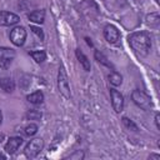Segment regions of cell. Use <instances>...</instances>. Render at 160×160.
I'll use <instances>...</instances> for the list:
<instances>
[{
  "label": "cell",
  "mask_w": 160,
  "mask_h": 160,
  "mask_svg": "<svg viewBox=\"0 0 160 160\" xmlns=\"http://www.w3.org/2000/svg\"><path fill=\"white\" fill-rule=\"evenodd\" d=\"M155 2H159V0H155Z\"/></svg>",
  "instance_id": "83f0119b"
},
{
  "label": "cell",
  "mask_w": 160,
  "mask_h": 160,
  "mask_svg": "<svg viewBox=\"0 0 160 160\" xmlns=\"http://www.w3.org/2000/svg\"><path fill=\"white\" fill-rule=\"evenodd\" d=\"M58 88L60 94L65 98V99H70L71 98V92H70V85H69V80H68V75L65 72L64 66L61 65L58 72Z\"/></svg>",
  "instance_id": "7a4b0ae2"
},
{
  "label": "cell",
  "mask_w": 160,
  "mask_h": 160,
  "mask_svg": "<svg viewBox=\"0 0 160 160\" xmlns=\"http://www.w3.org/2000/svg\"><path fill=\"white\" fill-rule=\"evenodd\" d=\"M30 56L36 61V62H42L46 59V54L42 50H38V51H30Z\"/></svg>",
  "instance_id": "ac0fdd59"
},
{
  "label": "cell",
  "mask_w": 160,
  "mask_h": 160,
  "mask_svg": "<svg viewBox=\"0 0 160 160\" xmlns=\"http://www.w3.org/2000/svg\"><path fill=\"white\" fill-rule=\"evenodd\" d=\"M42 148H44V140L41 138H35V139H32L28 142V145L25 146L24 154H25L26 158L32 159L42 150Z\"/></svg>",
  "instance_id": "277c9868"
},
{
  "label": "cell",
  "mask_w": 160,
  "mask_h": 160,
  "mask_svg": "<svg viewBox=\"0 0 160 160\" xmlns=\"http://www.w3.org/2000/svg\"><path fill=\"white\" fill-rule=\"evenodd\" d=\"M109 81H110L111 85L119 86V85H121V82H122V78H121V75H120L119 72L112 71V72L109 75Z\"/></svg>",
  "instance_id": "2e32d148"
},
{
  "label": "cell",
  "mask_w": 160,
  "mask_h": 160,
  "mask_svg": "<svg viewBox=\"0 0 160 160\" xmlns=\"http://www.w3.org/2000/svg\"><path fill=\"white\" fill-rule=\"evenodd\" d=\"M0 159H1V160H5V159H6V155H4L2 152H0Z\"/></svg>",
  "instance_id": "484cf974"
},
{
  "label": "cell",
  "mask_w": 160,
  "mask_h": 160,
  "mask_svg": "<svg viewBox=\"0 0 160 160\" xmlns=\"http://www.w3.org/2000/svg\"><path fill=\"white\" fill-rule=\"evenodd\" d=\"M21 144H22V138H20V136H11L8 140L6 145H5V151L8 154L12 155V154H15L18 151V149L20 148Z\"/></svg>",
  "instance_id": "30bf717a"
},
{
  "label": "cell",
  "mask_w": 160,
  "mask_h": 160,
  "mask_svg": "<svg viewBox=\"0 0 160 160\" xmlns=\"http://www.w3.org/2000/svg\"><path fill=\"white\" fill-rule=\"evenodd\" d=\"M30 30L35 34V35H38V38L40 39V40H44V32H42V30L40 29V28H38V26H30Z\"/></svg>",
  "instance_id": "7402d4cb"
},
{
  "label": "cell",
  "mask_w": 160,
  "mask_h": 160,
  "mask_svg": "<svg viewBox=\"0 0 160 160\" xmlns=\"http://www.w3.org/2000/svg\"><path fill=\"white\" fill-rule=\"evenodd\" d=\"M2 122V112H1V110H0V124Z\"/></svg>",
  "instance_id": "4316f807"
},
{
  "label": "cell",
  "mask_w": 160,
  "mask_h": 160,
  "mask_svg": "<svg viewBox=\"0 0 160 160\" xmlns=\"http://www.w3.org/2000/svg\"><path fill=\"white\" fill-rule=\"evenodd\" d=\"M159 118H160V115H159V112H156V114H155V124H156V128H158V129H160V124H159Z\"/></svg>",
  "instance_id": "cb8c5ba5"
},
{
  "label": "cell",
  "mask_w": 160,
  "mask_h": 160,
  "mask_svg": "<svg viewBox=\"0 0 160 160\" xmlns=\"http://www.w3.org/2000/svg\"><path fill=\"white\" fill-rule=\"evenodd\" d=\"M20 21V18L10 11H0V25L1 26H10L15 25Z\"/></svg>",
  "instance_id": "9c48e42d"
},
{
  "label": "cell",
  "mask_w": 160,
  "mask_h": 160,
  "mask_svg": "<svg viewBox=\"0 0 160 160\" xmlns=\"http://www.w3.org/2000/svg\"><path fill=\"white\" fill-rule=\"evenodd\" d=\"M85 40H86V42H88L89 46H92V42H91V40H90L89 38H85Z\"/></svg>",
  "instance_id": "d4e9b609"
},
{
  "label": "cell",
  "mask_w": 160,
  "mask_h": 160,
  "mask_svg": "<svg viewBox=\"0 0 160 160\" xmlns=\"http://www.w3.org/2000/svg\"><path fill=\"white\" fill-rule=\"evenodd\" d=\"M29 20L32 21V22H36V24H42L44 20H45V11L44 10H35L32 12H30L28 15Z\"/></svg>",
  "instance_id": "7c38bea8"
},
{
  "label": "cell",
  "mask_w": 160,
  "mask_h": 160,
  "mask_svg": "<svg viewBox=\"0 0 160 160\" xmlns=\"http://www.w3.org/2000/svg\"><path fill=\"white\" fill-rule=\"evenodd\" d=\"M26 39V30L22 26H15L10 31V40L16 46H22Z\"/></svg>",
  "instance_id": "5b68a950"
},
{
  "label": "cell",
  "mask_w": 160,
  "mask_h": 160,
  "mask_svg": "<svg viewBox=\"0 0 160 160\" xmlns=\"http://www.w3.org/2000/svg\"><path fill=\"white\" fill-rule=\"evenodd\" d=\"M26 118L28 119H31V120H38L41 118V112L39 110H31L26 114Z\"/></svg>",
  "instance_id": "44dd1931"
},
{
  "label": "cell",
  "mask_w": 160,
  "mask_h": 160,
  "mask_svg": "<svg viewBox=\"0 0 160 160\" xmlns=\"http://www.w3.org/2000/svg\"><path fill=\"white\" fill-rule=\"evenodd\" d=\"M104 38L106 39L108 42L115 44V42L120 39V32H119V30H118L116 26L109 24V25H106V26L104 28Z\"/></svg>",
  "instance_id": "ba28073f"
},
{
  "label": "cell",
  "mask_w": 160,
  "mask_h": 160,
  "mask_svg": "<svg viewBox=\"0 0 160 160\" xmlns=\"http://www.w3.org/2000/svg\"><path fill=\"white\" fill-rule=\"evenodd\" d=\"M75 55H76V58H78V60H79L80 65L84 68V70H85V71H90L91 65H90L89 59L85 56V54H84L80 49H76V50H75Z\"/></svg>",
  "instance_id": "8fae6325"
},
{
  "label": "cell",
  "mask_w": 160,
  "mask_h": 160,
  "mask_svg": "<svg viewBox=\"0 0 160 160\" xmlns=\"http://www.w3.org/2000/svg\"><path fill=\"white\" fill-rule=\"evenodd\" d=\"M131 99L139 108H141L144 110H150L152 106V101H151L150 96L141 90H134L131 92Z\"/></svg>",
  "instance_id": "3957f363"
},
{
  "label": "cell",
  "mask_w": 160,
  "mask_h": 160,
  "mask_svg": "<svg viewBox=\"0 0 160 160\" xmlns=\"http://www.w3.org/2000/svg\"><path fill=\"white\" fill-rule=\"evenodd\" d=\"M0 88L6 92H12L15 89V82L10 78H0Z\"/></svg>",
  "instance_id": "4fadbf2b"
},
{
  "label": "cell",
  "mask_w": 160,
  "mask_h": 160,
  "mask_svg": "<svg viewBox=\"0 0 160 160\" xmlns=\"http://www.w3.org/2000/svg\"><path fill=\"white\" fill-rule=\"evenodd\" d=\"M26 99H28L29 102H31V104H34V105H39V104H41V102L44 101V94H42L40 90H38V91H35V92L28 95Z\"/></svg>",
  "instance_id": "5bb4252c"
},
{
  "label": "cell",
  "mask_w": 160,
  "mask_h": 160,
  "mask_svg": "<svg viewBox=\"0 0 160 160\" xmlns=\"http://www.w3.org/2000/svg\"><path fill=\"white\" fill-rule=\"evenodd\" d=\"M15 55V50L10 48H0V68L8 69L11 65Z\"/></svg>",
  "instance_id": "8992f818"
},
{
  "label": "cell",
  "mask_w": 160,
  "mask_h": 160,
  "mask_svg": "<svg viewBox=\"0 0 160 160\" xmlns=\"http://www.w3.org/2000/svg\"><path fill=\"white\" fill-rule=\"evenodd\" d=\"M38 132V125L36 124H29L26 128H25V134L28 136H32Z\"/></svg>",
  "instance_id": "ffe728a7"
},
{
  "label": "cell",
  "mask_w": 160,
  "mask_h": 160,
  "mask_svg": "<svg viewBox=\"0 0 160 160\" xmlns=\"http://www.w3.org/2000/svg\"><path fill=\"white\" fill-rule=\"evenodd\" d=\"M121 120H122V124H124V126H125L126 129H129V130H131V131H138V130H139V129H138V125H136L132 120H130L129 118L124 116Z\"/></svg>",
  "instance_id": "d6986e66"
},
{
  "label": "cell",
  "mask_w": 160,
  "mask_h": 160,
  "mask_svg": "<svg viewBox=\"0 0 160 160\" xmlns=\"http://www.w3.org/2000/svg\"><path fill=\"white\" fill-rule=\"evenodd\" d=\"M128 41L131 49L141 56L148 55L151 49V38L146 31H138V32L130 34L128 38Z\"/></svg>",
  "instance_id": "6da1fadb"
},
{
  "label": "cell",
  "mask_w": 160,
  "mask_h": 160,
  "mask_svg": "<svg viewBox=\"0 0 160 160\" xmlns=\"http://www.w3.org/2000/svg\"><path fill=\"white\" fill-rule=\"evenodd\" d=\"M110 98H111V105L116 112L122 111L124 109V96L120 91L116 89H110Z\"/></svg>",
  "instance_id": "52a82bcc"
},
{
  "label": "cell",
  "mask_w": 160,
  "mask_h": 160,
  "mask_svg": "<svg viewBox=\"0 0 160 160\" xmlns=\"http://www.w3.org/2000/svg\"><path fill=\"white\" fill-rule=\"evenodd\" d=\"M94 56H95V59H96V61H98V62H100V64H102V65H105V66H108V68H110V69H112V70H114L112 64L108 60V58H106L102 52H100L99 50H95Z\"/></svg>",
  "instance_id": "9a60e30c"
},
{
  "label": "cell",
  "mask_w": 160,
  "mask_h": 160,
  "mask_svg": "<svg viewBox=\"0 0 160 160\" xmlns=\"http://www.w3.org/2000/svg\"><path fill=\"white\" fill-rule=\"evenodd\" d=\"M146 22L150 25V26H159L160 24V16L158 12H152L150 15L146 16Z\"/></svg>",
  "instance_id": "e0dca14e"
},
{
  "label": "cell",
  "mask_w": 160,
  "mask_h": 160,
  "mask_svg": "<svg viewBox=\"0 0 160 160\" xmlns=\"http://www.w3.org/2000/svg\"><path fill=\"white\" fill-rule=\"evenodd\" d=\"M82 158H84V152H82V151H80V150L75 151L72 155H70V156H69V159H79V160H80V159H82Z\"/></svg>",
  "instance_id": "603a6c76"
}]
</instances>
